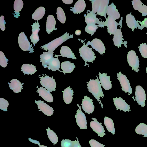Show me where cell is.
Here are the masks:
<instances>
[{"instance_id":"21","label":"cell","mask_w":147,"mask_h":147,"mask_svg":"<svg viewBox=\"0 0 147 147\" xmlns=\"http://www.w3.org/2000/svg\"><path fill=\"white\" fill-rule=\"evenodd\" d=\"M54 52L51 51H48L47 52H44L40 55V62L44 68L47 67L48 63L53 57Z\"/></svg>"},{"instance_id":"17","label":"cell","mask_w":147,"mask_h":147,"mask_svg":"<svg viewBox=\"0 0 147 147\" xmlns=\"http://www.w3.org/2000/svg\"><path fill=\"white\" fill-rule=\"evenodd\" d=\"M107 73L101 74L99 72V81L101 86L105 90H108L112 88L110 76H107Z\"/></svg>"},{"instance_id":"51","label":"cell","mask_w":147,"mask_h":147,"mask_svg":"<svg viewBox=\"0 0 147 147\" xmlns=\"http://www.w3.org/2000/svg\"><path fill=\"white\" fill-rule=\"evenodd\" d=\"M30 139L32 140V141H30V142H32L33 143L36 144H37L38 145V146H40V145L37 143H36V142H38V141H37L36 140H32L30 138Z\"/></svg>"},{"instance_id":"26","label":"cell","mask_w":147,"mask_h":147,"mask_svg":"<svg viewBox=\"0 0 147 147\" xmlns=\"http://www.w3.org/2000/svg\"><path fill=\"white\" fill-rule=\"evenodd\" d=\"M10 82V83H8L9 86L14 92L18 93L21 92L23 88L22 85L24 83H21L18 80L16 79L11 80Z\"/></svg>"},{"instance_id":"20","label":"cell","mask_w":147,"mask_h":147,"mask_svg":"<svg viewBox=\"0 0 147 147\" xmlns=\"http://www.w3.org/2000/svg\"><path fill=\"white\" fill-rule=\"evenodd\" d=\"M89 13L87 14L85 16V21L87 24V25H95V24H98V26L100 27V26L102 27V23L101 22L99 21L100 19H98L96 17L95 14L94 13L90 11Z\"/></svg>"},{"instance_id":"48","label":"cell","mask_w":147,"mask_h":147,"mask_svg":"<svg viewBox=\"0 0 147 147\" xmlns=\"http://www.w3.org/2000/svg\"><path fill=\"white\" fill-rule=\"evenodd\" d=\"M76 138L77 139V141L75 140L73 142V145L72 147H82L79 143L78 139L77 137Z\"/></svg>"},{"instance_id":"49","label":"cell","mask_w":147,"mask_h":147,"mask_svg":"<svg viewBox=\"0 0 147 147\" xmlns=\"http://www.w3.org/2000/svg\"><path fill=\"white\" fill-rule=\"evenodd\" d=\"M62 1L64 3L67 4H70L73 2V0H63Z\"/></svg>"},{"instance_id":"30","label":"cell","mask_w":147,"mask_h":147,"mask_svg":"<svg viewBox=\"0 0 147 147\" xmlns=\"http://www.w3.org/2000/svg\"><path fill=\"white\" fill-rule=\"evenodd\" d=\"M63 93V99L64 102L67 104H69L72 101L74 92L73 90L70 86L62 91Z\"/></svg>"},{"instance_id":"35","label":"cell","mask_w":147,"mask_h":147,"mask_svg":"<svg viewBox=\"0 0 147 147\" xmlns=\"http://www.w3.org/2000/svg\"><path fill=\"white\" fill-rule=\"evenodd\" d=\"M45 8L42 6L39 7L32 15V18L34 20L38 21L43 17L45 14Z\"/></svg>"},{"instance_id":"15","label":"cell","mask_w":147,"mask_h":147,"mask_svg":"<svg viewBox=\"0 0 147 147\" xmlns=\"http://www.w3.org/2000/svg\"><path fill=\"white\" fill-rule=\"evenodd\" d=\"M35 102L37 104L39 111H41L45 115L48 116L52 115L54 113L53 109L50 107L43 101L41 100H35Z\"/></svg>"},{"instance_id":"7","label":"cell","mask_w":147,"mask_h":147,"mask_svg":"<svg viewBox=\"0 0 147 147\" xmlns=\"http://www.w3.org/2000/svg\"><path fill=\"white\" fill-rule=\"evenodd\" d=\"M127 53V61L129 65L132 68V70L138 73L140 69L138 57L134 50H131Z\"/></svg>"},{"instance_id":"16","label":"cell","mask_w":147,"mask_h":147,"mask_svg":"<svg viewBox=\"0 0 147 147\" xmlns=\"http://www.w3.org/2000/svg\"><path fill=\"white\" fill-rule=\"evenodd\" d=\"M113 100L114 105L117 110L119 109L125 112H129L131 110L130 109L129 105L127 104L125 100H123L120 97L119 98L116 97L113 98Z\"/></svg>"},{"instance_id":"50","label":"cell","mask_w":147,"mask_h":147,"mask_svg":"<svg viewBox=\"0 0 147 147\" xmlns=\"http://www.w3.org/2000/svg\"><path fill=\"white\" fill-rule=\"evenodd\" d=\"M81 31L79 30H77L75 32V34L76 35H80L81 34Z\"/></svg>"},{"instance_id":"32","label":"cell","mask_w":147,"mask_h":147,"mask_svg":"<svg viewBox=\"0 0 147 147\" xmlns=\"http://www.w3.org/2000/svg\"><path fill=\"white\" fill-rule=\"evenodd\" d=\"M61 68L63 70L62 72L65 75V73H69L72 72L74 68L76 67L74 63H71L70 61H66L62 62L61 65Z\"/></svg>"},{"instance_id":"10","label":"cell","mask_w":147,"mask_h":147,"mask_svg":"<svg viewBox=\"0 0 147 147\" xmlns=\"http://www.w3.org/2000/svg\"><path fill=\"white\" fill-rule=\"evenodd\" d=\"M135 95L137 102L142 107L145 106L146 94L144 90L140 86L138 85L136 87Z\"/></svg>"},{"instance_id":"19","label":"cell","mask_w":147,"mask_h":147,"mask_svg":"<svg viewBox=\"0 0 147 147\" xmlns=\"http://www.w3.org/2000/svg\"><path fill=\"white\" fill-rule=\"evenodd\" d=\"M132 5L135 10H138L142 13V16L147 15V6L144 5L140 0H133L132 1Z\"/></svg>"},{"instance_id":"40","label":"cell","mask_w":147,"mask_h":147,"mask_svg":"<svg viewBox=\"0 0 147 147\" xmlns=\"http://www.w3.org/2000/svg\"><path fill=\"white\" fill-rule=\"evenodd\" d=\"M138 47L139 50L142 56L144 58H147V45L146 43L140 44Z\"/></svg>"},{"instance_id":"44","label":"cell","mask_w":147,"mask_h":147,"mask_svg":"<svg viewBox=\"0 0 147 147\" xmlns=\"http://www.w3.org/2000/svg\"><path fill=\"white\" fill-rule=\"evenodd\" d=\"M73 142L69 139H63L61 141V145L62 147H72Z\"/></svg>"},{"instance_id":"54","label":"cell","mask_w":147,"mask_h":147,"mask_svg":"<svg viewBox=\"0 0 147 147\" xmlns=\"http://www.w3.org/2000/svg\"><path fill=\"white\" fill-rule=\"evenodd\" d=\"M146 34H147V32H146Z\"/></svg>"},{"instance_id":"1","label":"cell","mask_w":147,"mask_h":147,"mask_svg":"<svg viewBox=\"0 0 147 147\" xmlns=\"http://www.w3.org/2000/svg\"><path fill=\"white\" fill-rule=\"evenodd\" d=\"M96 79H90L88 82H87L88 83L87 88L88 91L92 93L99 104L101 105V107L103 108V104L100 100V97L103 98L104 95L97 76H96Z\"/></svg>"},{"instance_id":"52","label":"cell","mask_w":147,"mask_h":147,"mask_svg":"<svg viewBox=\"0 0 147 147\" xmlns=\"http://www.w3.org/2000/svg\"><path fill=\"white\" fill-rule=\"evenodd\" d=\"M39 147H47V146H45L43 145H41L39 146Z\"/></svg>"},{"instance_id":"22","label":"cell","mask_w":147,"mask_h":147,"mask_svg":"<svg viewBox=\"0 0 147 147\" xmlns=\"http://www.w3.org/2000/svg\"><path fill=\"white\" fill-rule=\"evenodd\" d=\"M56 20L54 16L52 15H49L47 18L46 27V32L49 34L52 32L54 30H56L55 28Z\"/></svg>"},{"instance_id":"23","label":"cell","mask_w":147,"mask_h":147,"mask_svg":"<svg viewBox=\"0 0 147 147\" xmlns=\"http://www.w3.org/2000/svg\"><path fill=\"white\" fill-rule=\"evenodd\" d=\"M126 22L128 27L134 31L135 28L140 26L138 21L136 20L134 16H132L131 13L127 14L126 16Z\"/></svg>"},{"instance_id":"3","label":"cell","mask_w":147,"mask_h":147,"mask_svg":"<svg viewBox=\"0 0 147 147\" xmlns=\"http://www.w3.org/2000/svg\"><path fill=\"white\" fill-rule=\"evenodd\" d=\"M109 0H92V10L94 13L105 17L108 7Z\"/></svg>"},{"instance_id":"45","label":"cell","mask_w":147,"mask_h":147,"mask_svg":"<svg viewBox=\"0 0 147 147\" xmlns=\"http://www.w3.org/2000/svg\"><path fill=\"white\" fill-rule=\"evenodd\" d=\"M89 142L91 147H104L105 146V145L100 144L94 139L90 140Z\"/></svg>"},{"instance_id":"34","label":"cell","mask_w":147,"mask_h":147,"mask_svg":"<svg viewBox=\"0 0 147 147\" xmlns=\"http://www.w3.org/2000/svg\"><path fill=\"white\" fill-rule=\"evenodd\" d=\"M104 123L108 131L114 134L115 129L113 120L106 116L104 118Z\"/></svg>"},{"instance_id":"29","label":"cell","mask_w":147,"mask_h":147,"mask_svg":"<svg viewBox=\"0 0 147 147\" xmlns=\"http://www.w3.org/2000/svg\"><path fill=\"white\" fill-rule=\"evenodd\" d=\"M113 35V40L114 45L118 48L121 47V45L123 44V40L124 39L123 38V36L121 29H117Z\"/></svg>"},{"instance_id":"28","label":"cell","mask_w":147,"mask_h":147,"mask_svg":"<svg viewBox=\"0 0 147 147\" xmlns=\"http://www.w3.org/2000/svg\"><path fill=\"white\" fill-rule=\"evenodd\" d=\"M107 13L108 16L113 18L115 20L118 19L120 17V14L116 9V7L113 3L108 6Z\"/></svg>"},{"instance_id":"41","label":"cell","mask_w":147,"mask_h":147,"mask_svg":"<svg viewBox=\"0 0 147 147\" xmlns=\"http://www.w3.org/2000/svg\"><path fill=\"white\" fill-rule=\"evenodd\" d=\"M98 26L96 24L87 25L85 29V31L87 33L91 34L92 36L96 32L98 28Z\"/></svg>"},{"instance_id":"46","label":"cell","mask_w":147,"mask_h":147,"mask_svg":"<svg viewBox=\"0 0 147 147\" xmlns=\"http://www.w3.org/2000/svg\"><path fill=\"white\" fill-rule=\"evenodd\" d=\"M6 22L4 20V17L3 16H1L0 18V28L2 31H4L5 29V24Z\"/></svg>"},{"instance_id":"9","label":"cell","mask_w":147,"mask_h":147,"mask_svg":"<svg viewBox=\"0 0 147 147\" xmlns=\"http://www.w3.org/2000/svg\"><path fill=\"white\" fill-rule=\"evenodd\" d=\"M77 106L79 109L76 111V113L75 115L76 122L80 129H87V122L86 116L82 111L81 106H79L78 104Z\"/></svg>"},{"instance_id":"25","label":"cell","mask_w":147,"mask_h":147,"mask_svg":"<svg viewBox=\"0 0 147 147\" xmlns=\"http://www.w3.org/2000/svg\"><path fill=\"white\" fill-rule=\"evenodd\" d=\"M60 52L61 55H55V57H57L61 56L63 57L72 58L74 59H77L71 49L67 46H62L61 47Z\"/></svg>"},{"instance_id":"47","label":"cell","mask_w":147,"mask_h":147,"mask_svg":"<svg viewBox=\"0 0 147 147\" xmlns=\"http://www.w3.org/2000/svg\"><path fill=\"white\" fill-rule=\"evenodd\" d=\"M138 22L141 24L138 28L139 29L142 30L144 27H147V18H144V20L142 22L138 21Z\"/></svg>"},{"instance_id":"38","label":"cell","mask_w":147,"mask_h":147,"mask_svg":"<svg viewBox=\"0 0 147 147\" xmlns=\"http://www.w3.org/2000/svg\"><path fill=\"white\" fill-rule=\"evenodd\" d=\"M47 132L48 137L52 143L55 144L58 142L57 136L53 130H51L49 127L46 129Z\"/></svg>"},{"instance_id":"11","label":"cell","mask_w":147,"mask_h":147,"mask_svg":"<svg viewBox=\"0 0 147 147\" xmlns=\"http://www.w3.org/2000/svg\"><path fill=\"white\" fill-rule=\"evenodd\" d=\"M93 100L87 96H84V99H82V108L83 111L88 114L92 113L94 109V106L93 105Z\"/></svg>"},{"instance_id":"4","label":"cell","mask_w":147,"mask_h":147,"mask_svg":"<svg viewBox=\"0 0 147 147\" xmlns=\"http://www.w3.org/2000/svg\"><path fill=\"white\" fill-rule=\"evenodd\" d=\"M79 48V53L80 56L84 60L85 62V66L87 65L89 67V65L87 63V62H92L96 58L95 56L94 51L92 50V49L89 48L85 43Z\"/></svg>"},{"instance_id":"12","label":"cell","mask_w":147,"mask_h":147,"mask_svg":"<svg viewBox=\"0 0 147 147\" xmlns=\"http://www.w3.org/2000/svg\"><path fill=\"white\" fill-rule=\"evenodd\" d=\"M92 119L93 120L90 123V125L92 130L97 133L98 136L102 137L104 136L106 134L103 127L102 126V123L98 122L97 119L95 118H92Z\"/></svg>"},{"instance_id":"37","label":"cell","mask_w":147,"mask_h":147,"mask_svg":"<svg viewBox=\"0 0 147 147\" xmlns=\"http://www.w3.org/2000/svg\"><path fill=\"white\" fill-rule=\"evenodd\" d=\"M24 5L23 1L21 0H15L13 4V9L14 10V12L16 15L14 16H17L18 18L20 16L19 11H20Z\"/></svg>"},{"instance_id":"13","label":"cell","mask_w":147,"mask_h":147,"mask_svg":"<svg viewBox=\"0 0 147 147\" xmlns=\"http://www.w3.org/2000/svg\"><path fill=\"white\" fill-rule=\"evenodd\" d=\"M122 21L118 24L113 18L108 16L105 22H103L104 26L107 27L108 32L110 34H113L117 29L118 25H121Z\"/></svg>"},{"instance_id":"42","label":"cell","mask_w":147,"mask_h":147,"mask_svg":"<svg viewBox=\"0 0 147 147\" xmlns=\"http://www.w3.org/2000/svg\"><path fill=\"white\" fill-rule=\"evenodd\" d=\"M9 60L7 59L5 57L3 52L0 51V65L3 67H5L7 65L8 61Z\"/></svg>"},{"instance_id":"18","label":"cell","mask_w":147,"mask_h":147,"mask_svg":"<svg viewBox=\"0 0 147 147\" xmlns=\"http://www.w3.org/2000/svg\"><path fill=\"white\" fill-rule=\"evenodd\" d=\"M31 26L32 27V33L30 36V38L31 40V42L33 43L34 46L35 45V44H37L40 40L38 33L40 29L39 28L40 25L39 24L38 22H36L33 23L32 25Z\"/></svg>"},{"instance_id":"31","label":"cell","mask_w":147,"mask_h":147,"mask_svg":"<svg viewBox=\"0 0 147 147\" xmlns=\"http://www.w3.org/2000/svg\"><path fill=\"white\" fill-rule=\"evenodd\" d=\"M60 63V62L57 57H53L48 63L47 67L48 69L51 70L52 71L58 70L62 72V71L59 69L61 66Z\"/></svg>"},{"instance_id":"33","label":"cell","mask_w":147,"mask_h":147,"mask_svg":"<svg viewBox=\"0 0 147 147\" xmlns=\"http://www.w3.org/2000/svg\"><path fill=\"white\" fill-rule=\"evenodd\" d=\"M21 68V71L24 73V75H32L37 71L36 67L32 64H24Z\"/></svg>"},{"instance_id":"27","label":"cell","mask_w":147,"mask_h":147,"mask_svg":"<svg viewBox=\"0 0 147 147\" xmlns=\"http://www.w3.org/2000/svg\"><path fill=\"white\" fill-rule=\"evenodd\" d=\"M86 6L85 2L84 0H78L76 2L74 7H71L72 9H70V10L72 11L74 13H80L84 11Z\"/></svg>"},{"instance_id":"8","label":"cell","mask_w":147,"mask_h":147,"mask_svg":"<svg viewBox=\"0 0 147 147\" xmlns=\"http://www.w3.org/2000/svg\"><path fill=\"white\" fill-rule=\"evenodd\" d=\"M117 79L119 80L121 89L125 93L128 92L129 95L132 93V89L130 86L129 81L125 75L122 74L121 72L117 73Z\"/></svg>"},{"instance_id":"24","label":"cell","mask_w":147,"mask_h":147,"mask_svg":"<svg viewBox=\"0 0 147 147\" xmlns=\"http://www.w3.org/2000/svg\"><path fill=\"white\" fill-rule=\"evenodd\" d=\"M37 92L43 99L49 102H51L53 100V98L50 92L46 90L43 87H40L38 88Z\"/></svg>"},{"instance_id":"43","label":"cell","mask_w":147,"mask_h":147,"mask_svg":"<svg viewBox=\"0 0 147 147\" xmlns=\"http://www.w3.org/2000/svg\"><path fill=\"white\" fill-rule=\"evenodd\" d=\"M9 105L8 101L4 98H0V109L4 111H7V108Z\"/></svg>"},{"instance_id":"53","label":"cell","mask_w":147,"mask_h":147,"mask_svg":"<svg viewBox=\"0 0 147 147\" xmlns=\"http://www.w3.org/2000/svg\"><path fill=\"white\" fill-rule=\"evenodd\" d=\"M146 73H147V67H146Z\"/></svg>"},{"instance_id":"36","label":"cell","mask_w":147,"mask_h":147,"mask_svg":"<svg viewBox=\"0 0 147 147\" xmlns=\"http://www.w3.org/2000/svg\"><path fill=\"white\" fill-rule=\"evenodd\" d=\"M136 132L138 134L144 136L143 137H147V125L140 123L135 129Z\"/></svg>"},{"instance_id":"5","label":"cell","mask_w":147,"mask_h":147,"mask_svg":"<svg viewBox=\"0 0 147 147\" xmlns=\"http://www.w3.org/2000/svg\"><path fill=\"white\" fill-rule=\"evenodd\" d=\"M41 77H39L40 78V83L42 87H45V88L49 92L56 90L55 88L56 86V84L55 80L52 77H49L46 74L43 77L44 75Z\"/></svg>"},{"instance_id":"6","label":"cell","mask_w":147,"mask_h":147,"mask_svg":"<svg viewBox=\"0 0 147 147\" xmlns=\"http://www.w3.org/2000/svg\"><path fill=\"white\" fill-rule=\"evenodd\" d=\"M18 42L19 46L21 49L24 51H29V53L34 52L33 46L28 40L27 37L24 32L20 33L18 38Z\"/></svg>"},{"instance_id":"2","label":"cell","mask_w":147,"mask_h":147,"mask_svg":"<svg viewBox=\"0 0 147 147\" xmlns=\"http://www.w3.org/2000/svg\"><path fill=\"white\" fill-rule=\"evenodd\" d=\"M73 34L69 35V34L66 32L60 37L55 39L47 44L40 47V48H41V49H43L44 50L47 51V50L53 51L57 47L64 42L70 38H73Z\"/></svg>"},{"instance_id":"14","label":"cell","mask_w":147,"mask_h":147,"mask_svg":"<svg viewBox=\"0 0 147 147\" xmlns=\"http://www.w3.org/2000/svg\"><path fill=\"white\" fill-rule=\"evenodd\" d=\"M87 46L90 45L93 49L102 55L105 53V47L103 43L100 39H94L91 42L89 41L86 44Z\"/></svg>"},{"instance_id":"39","label":"cell","mask_w":147,"mask_h":147,"mask_svg":"<svg viewBox=\"0 0 147 147\" xmlns=\"http://www.w3.org/2000/svg\"><path fill=\"white\" fill-rule=\"evenodd\" d=\"M58 20L62 24L65 23L66 21V16L65 13L62 9L60 7H58L57 9V12Z\"/></svg>"}]
</instances>
